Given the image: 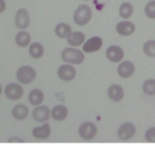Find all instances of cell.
I'll return each mask as SVG.
<instances>
[{"mask_svg":"<svg viewBox=\"0 0 155 145\" xmlns=\"http://www.w3.org/2000/svg\"><path fill=\"white\" fill-rule=\"evenodd\" d=\"M145 139L148 142L155 143V127H151L145 132Z\"/></svg>","mask_w":155,"mask_h":145,"instance_id":"27","label":"cell"},{"mask_svg":"<svg viewBox=\"0 0 155 145\" xmlns=\"http://www.w3.org/2000/svg\"><path fill=\"white\" fill-rule=\"evenodd\" d=\"M44 52H45L44 47L40 43L35 41V43H33L32 44H30L29 53L32 58H35V59L41 58V57L44 55Z\"/></svg>","mask_w":155,"mask_h":145,"instance_id":"21","label":"cell"},{"mask_svg":"<svg viewBox=\"0 0 155 145\" xmlns=\"http://www.w3.org/2000/svg\"><path fill=\"white\" fill-rule=\"evenodd\" d=\"M134 63L130 61H124L119 65L118 67V73L120 77L123 78H128L132 76V74L134 73Z\"/></svg>","mask_w":155,"mask_h":145,"instance_id":"14","label":"cell"},{"mask_svg":"<svg viewBox=\"0 0 155 145\" xmlns=\"http://www.w3.org/2000/svg\"><path fill=\"white\" fill-rule=\"evenodd\" d=\"M24 89L20 84L17 83H9L4 88L5 97L11 101H17L23 97Z\"/></svg>","mask_w":155,"mask_h":145,"instance_id":"4","label":"cell"},{"mask_svg":"<svg viewBox=\"0 0 155 145\" xmlns=\"http://www.w3.org/2000/svg\"><path fill=\"white\" fill-rule=\"evenodd\" d=\"M7 142H9V143H14V142L20 143V142H24V141L22 140L20 137H10V138L7 140Z\"/></svg>","mask_w":155,"mask_h":145,"instance_id":"28","label":"cell"},{"mask_svg":"<svg viewBox=\"0 0 155 145\" xmlns=\"http://www.w3.org/2000/svg\"><path fill=\"white\" fill-rule=\"evenodd\" d=\"M116 30H117V33L120 34V36L127 37V36H130L134 33L135 26L134 23H131V22L123 21L117 24Z\"/></svg>","mask_w":155,"mask_h":145,"instance_id":"10","label":"cell"},{"mask_svg":"<svg viewBox=\"0 0 155 145\" xmlns=\"http://www.w3.org/2000/svg\"><path fill=\"white\" fill-rule=\"evenodd\" d=\"M92 17V10L88 5H80L77 7L73 15V20L79 26L88 24Z\"/></svg>","mask_w":155,"mask_h":145,"instance_id":"3","label":"cell"},{"mask_svg":"<svg viewBox=\"0 0 155 145\" xmlns=\"http://www.w3.org/2000/svg\"><path fill=\"white\" fill-rule=\"evenodd\" d=\"M145 14L150 19H155V0L149 1L145 6Z\"/></svg>","mask_w":155,"mask_h":145,"instance_id":"26","label":"cell"},{"mask_svg":"<svg viewBox=\"0 0 155 145\" xmlns=\"http://www.w3.org/2000/svg\"><path fill=\"white\" fill-rule=\"evenodd\" d=\"M96 134H97L96 125L90 123V121L82 124L80 125V127H79V135H80L81 138L85 140L93 139L96 136Z\"/></svg>","mask_w":155,"mask_h":145,"instance_id":"6","label":"cell"},{"mask_svg":"<svg viewBox=\"0 0 155 145\" xmlns=\"http://www.w3.org/2000/svg\"><path fill=\"white\" fill-rule=\"evenodd\" d=\"M15 24L20 30H25L30 26V14L26 8H20L15 15Z\"/></svg>","mask_w":155,"mask_h":145,"instance_id":"5","label":"cell"},{"mask_svg":"<svg viewBox=\"0 0 155 145\" xmlns=\"http://www.w3.org/2000/svg\"><path fill=\"white\" fill-rule=\"evenodd\" d=\"M135 127L130 123H126L122 124L118 130V136L122 140H128L131 137H134L135 134Z\"/></svg>","mask_w":155,"mask_h":145,"instance_id":"9","label":"cell"},{"mask_svg":"<svg viewBox=\"0 0 155 145\" xmlns=\"http://www.w3.org/2000/svg\"><path fill=\"white\" fill-rule=\"evenodd\" d=\"M58 76L62 81H71L76 76V70H75L73 66L69 65V64H63L58 68Z\"/></svg>","mask_w":155,"mask_h":145,"instance_id":"8","label":"cell"},{"mask_svg":"<svg viewBox=\"0 0 155 145\" xmlns=\"http://www.w3.org/2000/svg\"><path fill=\"white\" fill-rule=\"evenodd\" d=\"M103 45V41L100 37H93L89 39L83 44V51L84 52H94L97 51Z\"/></svg>","mask_w":155,"mask_h":145,"instance_id":"12","label":"cell"},{"mask_svg":"<svg viewBox=\"0 0 155 145\" xmlns=\"http://www.w3.org/2000/svg\"><path fill=\"white\" fill-rule=\"evenodd\" d=\"M108 95L111 100L115 101V102H120V100H123L124 92V89L122 86L116 85L115 84V85H112L109 87Z\"/></svg>","mask_w":155,"mask_h":145,"instance_id":"16","label":"cell"},{"mask_svg":"<svg viewBox=\"0 0 155 145\" xmlns=\"http://www.w3.org/2000/svg\"><path fill=\"white\" fill-rule=\"evenodd\" d=\"M67 114H68V110L66 107L62 105L55 106L54 109L51 110V117L56 121H61L66 119Z\"/></svg>","mask_w":155,"mask_h":145,"instance_id":"17","label":"cell"},{"mask_svg":"<svg viewBox=\"0 0 155 145\" xmlns=\"http://www.w3.org/2000/svg\"><path fill=\"white\" fill-rule=\"evenodd\" d=\"M32 116L38 123H46L51 117V112L47 106H37L33 110Z\"/></svg>","mask_w":155,"mask_h":145,"instance_id":"7","label":"cell"},{"mask_svg":"<svg viewBox=\"0 0 155 145\" xmlns=\"http://www.w3.org/2000/svg\"><path fill=\"white\" fill-rule=\"evenodd\" d=\"M134 13V7L130 2H124L120 7V15L124 19H128Z\"/></svg>","mask_w":155,"mask_h":145,"instance_id":"23","label":"cell"},{"mask_svg":"<svg viewBox=\"0 0 155 145\" xmlns=\"http://www.w3.org/2000/svg\"><path fill=\"white\" fill-rule=\"evenodd\" d=\"M45 99L44 92L40 89H33L31 92L29 93L28 100L30 102V104L33 106H40L43 103Z\"/></svg>","mask_w":155,"mask_h":145,"instance_id":"18","label":"cell"},{"mask_svg":"<svg viewBox=\"0 0 155 145\" xmlns=\"http://www.w3.org/2000/svg\"><path fill=\"white\" fill-rule=\"evenodd\" d=\"M5 9H6V2H5V0H0V13L4 12Z\"/></svg>","mask_w":155,"mask_h":145,"instance_id":"29","label":"cell"},{"mask_svg":"<svg viewBox=\"0 0 155 145\" xmlns=\"http://www.w3.org/2000/svg\"><path fill=\"white\" fill-rule=\"evenodd\" d=\"M2 92H3V88H2V86L0 85V95L2 94Z\"/></svg>","mask_w":155,"mask_h":145,"instance_id":"30","label":"cell"},{"mask_svg":"<svg viewBox=\"0 0 155 145\" xmlns=\"http://www.w3.org/2000/svg\"><path fill=\"white\" fill-rule=\"evenodd\" d=\"M54 31L56 36L60 38V39H68L71 34H72L71 27L68 24H66V23H60V24H58L55 27Z\"/></svg>","mask_w":155,"mask_h":145,"instance_id":"19","label":"cell"},{"mask_svg":"<svg viewBox=\"0 0 155 145\" xmlns=\"http://www.w3.org/2000/svg\"><path fill=\"white\" fill-rule=\"evenodd\" d=\"M108 59L111 60L112 62H119L124 58V51L118 45H111L106 51Z\"/></svg>","mask_w":155,"mask_h":145,"instance_id":"11","label":"cell"},{"mask_svg":"<svg viewBox=\"0 0 155 145\" xmlns=\"http://www.w3.org/2000/svg\"><path fill=\"white\" fill-rule=\"evenodd\" d=\"M84 53L73 48H66L61 52V59L64 62L71 64H80L84 61Z\"/></svg>","mask_w":155,"mask_h":145,"instance_id":"1","label":"cell"},{"mask_svg":"<svg viewBox=\"0 0 155 145\" xmlns=\"http://www.w3.org/2000/svg\"><path fill=\"white\" fill-rule=\"evenodd\" d=\"M143 52L148 56L155 57V41L151 40L146 41L143 45Z\"/></svg>","mask_w":155,"mask_h":145,"instance_id":"25","label":"cell"},{"mask_svg":"<svg viewBox=\"0 0 155 145\" xmlns=\"http://www.w3.org/2000/svg\"><path fill=\"white\" fill-rule=\"evenodd\" d=\"M84 34L81 32H73L68 39H67V43H68L69 45H72V47H78V45H81L84 43Z\"/></svg>","mask_w":155,"mask_h":145,"instance_id":"22","label":"cell"},{"mask_svg":"<svg viewBox=\"0 0 155 145\" xmlns=\"http://www.w3.org/2000/svg\"><path fill=\"white\" fill-rule=\"evenodd\" d=\"M37 77V72L32 66L23 65L20 68H18L16 72V78L18 82L24 85L31 84Z\"/></svg>","mask_w":155,"mask_h":145,"instance_id":"2","label":"cell"},{"mask_svg":"<svg viewBox=\"0 0 155 145\" xmlns=\"http://www.w3.org/2000/svg\"><path fill=\"white\" fill-rule=\"evenodd\" d=\"M15 41H16V44L18 47L26 48L30 44V43H31V36H30V34L28 32L20 31L19 33L16 34Z\"/></svg>","mask_w":155,"mask_h":145,"instance_id":"20","label":"cell"},{"mask_svg":"<svg viewBox=\"0 0 155 145\" xmlns=\"http://www.w3.org/2000/svg\"><path fill=\"white\" fill-rule=\"evenodd\" d=\"M143 92L147 95H155V79H148L143 83L142 86Z\"/></svg>","mask_w":155,"mask_h":145,"instance_id":"24","label":"cell"},{"mask_svg":"<svg viewBox=\"0 0 155 145\" xmlns=\"http://www.w3.org/2000/svg\"><path fill=\"white\" fill-rule=\"evenodd\" d=\"M11 114L15 120H23L29 114V109L28 107L24 104H18L14 107L11 110Z\"/></svg>","mask_w":155,"mask_h":145,"instance_id":"15","label":"cell"},{"mask_svg":"<svg viewBox=\"0 0 155 145\" xmlns=\"http://www.w3.org/2000/svg\"><path fill=\"white\" fill-rule=\"evenodd\" d=\"M33 136L37 139H47L51 135V127L48 124H43L41 127H34L32 130Z\"/></svg>","mask_w":155,"mask_h":145,"instance_id":"13","label":"cell"}]
</instances>
